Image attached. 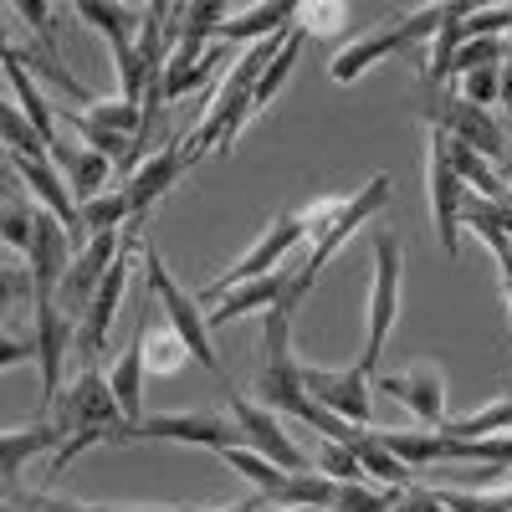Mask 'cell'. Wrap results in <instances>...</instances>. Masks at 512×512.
<instances>
[{
	"label": "cell",
	"instance_id": "39",
	"mask_svg": "<svg viewBox=\"0 0 512 512\" xmlns=\"http://www.w3.org/2000/svg\"><path fill=\"white\" fill-rule=\"evenodd\" d=\"M344 16H349L344 6H323V0H303V6H292V26L303 36L308 31H328V36L344 31Z\"/></svg>",
	"mask_w": 512,
	"mask_h": 512
},
{
	"label": "cell",
	"instance_id": "50",
	"mask_svg": "<svg viewBox=\"0 0 512 512\" xmlns=\"http://www.w3.org/2000/svg\"><path fill=\"white\" fill-rule=\"evenodd\" d=\"M277 512H333V507H277Z\"/></svg>",
	"mask_w": 512,
	"mask_h": 512
},
{
	"label": "cell",
	"instance_id": "24",
	"mask_svg": "<svg viewBox=\"0 0 512 512\" xmlns=\"http://www.w3.org/2000/svg\"><path fill=\"white\" fill-rule=\"evenodd\" d=\"M139 349H144V374H180L190 364V349L180 344V333L169 323H154L149 308L139 318Z\"/></svg>",
	"mask_w": 512,
	"mask_h": 512
},
{
	"label": "cell",
	"instance_id": "14",
	"mask_svg": "<svg viewBox=\"0 0 512 512\" xmlns=\"http://www.w3.org/2000/svg\"><path fill=\"white\" fill-rule=\"evenodd\" d=\"M72 236L57 216H47V210L36 205V226H31V246H26V277H31V297L41 303V297H57L67 267H72Z\"/></svg>",
	"mask_w": 512,
	"mask_h": 512
},
{
	"label": "cell",
	"instance_id": "26",
	"mask_svg": "<svg viewBox=\"0 0 512 512\" xmlns=\"http://www.w3.org/2000/svg\"><path fill=\"white\" fill-rule=\"evenodd\" d=\"M303 31H297V26H287V41H282V47L272 52V62L262 67V77H256V88H251V113H267L272 108V98L282 93V82L292 77V67H297V57H303Z\"/></svg>",
	"mask_w": 512,
	"mask_h": 512
},
{
	"label": "cell",
	"instance_id": "53",
	"mask_svg": "<svg viewBox=\"0 0 512 512\" xmlns=\"http://www.w3.org/2000/svg\"><path fill=\"white\" fill-rule=\"evenodd\" d=\"M0 492H6V487H0Z\"/></svg>",
	"mask_w": 512,
	"mask_h": 512
},
{
	"label": "cell",
	"instance_id": "45",
	"mask_svg": "<svg viewBox=\"0 0 512 512\" xmlns=\"http://www.w3.org/2000/svg\"><path fill=\"white\" fill-rule=\"evenodd\" d=\"M88 512H180V507H113V502H88Z\"/></svg>",
	"mask_w": 512,
	"mask_h": 512
},
{
	"label": "cell",
	"instance_id": "48",
	"mask_svg": "<svg viewBox=\"0 0 512 512\" xmlns=\"http://www.w3.org/2000/svg\"><path fill=\"white\" fill-rule=\"evenodd\" d=\"M180 512H205V507H180ZM216 512H256V507H246V502H241V507H216Z\"/></svg>",
	"mask_w": 512,
	"mask_h": 512
},
{
	"label": "cell",
	"instance_id": "32",
	"mask_svg": "<svg viewBox=\"0 0 512 512\" xmlns=\"http://www.w3.org/2000/svg\"><path fill=\"white\" fill-rule=\"evenodd\" d=\"M31 226H36V205H31V195H6L0 200V241H6L11 251H21L26 256V246H31Z\"/></svg>",
	"mask_w": 512,
	"mask_h": 512
},
{
	"label": "cell",
	"instance_id": "30",
	"mask_svg": "<svg viewBox=\"0 0 512 512\" xmlns=\"http://www.w3.org/2000/svg\"><path fill=\"white\" fill-rule=\"evenodd\" d=\"M216 456H221V461L231 466V472H236V477H241V482H246V487H251L256 497H267V492H272V487H277V482L287 477L282 466L262 461V456H256V451H246V446H226V451H216Z\"/></svg>",
	"mask_w": 512,
	"mask_h": 512
},
{
	"label": "cell",
	"instance_id": "34",
	"mask_svg": "<svg viewBox=\"0 0 512 512\" xmlns=\"http://www.w3.org/2000/svg\"><path fill=\"white\" fill-rule=\"evenodd\" d=\"M333 512H395V492L374 482H338L333 487Z\"/></svg>",
	"mask_w": 512,
	"mask_h": 512
},
{
	"label": "cell",
	"instance_id": "46",
	"mask_svg": "<svg viewBox=\"0 0 512 512\" xmlns=\"http://www.w3.org/2000/svg\"><path fill=\"white\" fill-rule=\"evenodd\" d=\"M502 108H507V113H512V62H507V67H502Z\"/></svg>",
	"mask_w": 512,
	"mask_h": 512
},
{
	"label": "cell",
	"instance_id": "7",
	"mask_svg": "<svg viewBox=\"0 0 512 512\" xmlns=\"http://www.w3.org/2000/svg\"><path fill=\"white\" fill-rule=\"evenodd\" d=\"M441 21H446V6H420V11H410L400 26H384V31L354 36L349 47H338V52H333L328 77L349 88V82H359L369 67H379V62H390V57H400V52L420 47V41H431V36L441 31Z\"/></svg>",
	"mask_w": 512,
	"mask_h": 512
},
{
	"label": "cell",
	"instance_id": "52",
	"mask_svg": "<svg viewBox=\"0 0 512 512\" xmlns=\"http://www.w3.org/2000/svg\"><path fill=\"white\" fill-rule=\"evenodd\" d=\"M507 128H512V113H507Z\"/></svg>",
	"mask_w": 512,
	"mask_h": 512
},
{
	"label": "cell",
	"instance_id": "36",
	"mask_svg": "<svg viewBox=\"0 0 512 512\" xmlns=\"http://www.w3.org/2000/svg\"><path fill=\"white\" fill-rule=\"evenodd\" d=\"M313 461H318V477H328L333 487H338V482H364L359 461H354V451H349L344 441H318Z\"/></svg>",
	"mask_w": 512,
	"mask_h": 512
},
{
	"label": "cell",
	"instance_id": "1",
	"mask_svg": "<svg viewBox=\"0 0 512 512\" xmlns=\"http://www.w3.org/2000/svg\"><path fill=\"white\" fill-rule=\"evenodd\" d=\"M47 420L57 425V436H62V446L52 451V477H62L82 451L118 446V436H123L118 400H113L108 374H103L98 364H82V369L62 384V395L52 400Z\"/></svg>",
	"mask_w": 512,
	"mask_h": 512
},
{
	"label": "cell",
	"instance_id": "5",
	"mask_svg": "<svg viewBox=\"0 0 512 512\" xmlns=\"http://www.w3.org/2000/svg\"><path fill=\"white\" fill-rule=\"evenodd\" d=\"M420 118L431 123V128H441L446 139H456V144H466L472 154H482L497 175L507 180L512 175V139H507V128L487 113V108H472V103H461L456 93H436V88H420Z\"/></svg>",
	"mask_w": 512,
	"mask_h": 512
},
{
	"label": "cell",
	"instance_id": "44",
	"mask_svg": "<svg viewBox=\"0 0 512 512\" xmlns=\"http://www.w3.org/2000/svg\"><path fill=\"white\" fill-rule=\"evenodd\" d=\"M395 512H446V502L425 487H405V492H395Z\"/></svg>",
	"mask_w": 512,
	"mask_h": 512
},
{
	"label": "cell",
	"instance_id": "35",
	"mask_svg": "<svg viewBox=\"0 0 512 512\" xmlns=\"http://www.w3.org/2000/svg\"><path fill=\"white\" fill-rule=\"evenodd\" d=\"M456 98L472 103V108H497L502 103V67H482V72H466L456 77Z\"/></svg>",
	"mask_w": 512,
	"mask_h": 512
},
{
	"label": "cell",
	"instance_id": "8",
	"mask_svg": "<svg viewBox=\"0 0 512 512\" xmlns=\"http://www.w3.org/2000/svg\"><path fill=\"white\" fill-rule=\"evenodd\" d=\"M134 441H175V446H205V451H226L241 446L231 415L216 410H175V415H144L139 425H123L118 446H134Z\"/></svg>",
	"mask_w": 512,
	"mask_h": 512
},
{
	"label": "cell",
	"instance_id": "21",
	"mask_svg": "<svg viewBox=\"0 0 512 512\" xmlns=\"http://www.w3.org/2000/svg\"><path fill=\"white\" fill-rule=\"evenodd\" d=\"M108 390L118 400L123 425H139L144 420V349H139V323L128 328V344H123V354L108 369Z\"/></svg>",
	"mask_w": 512,
	"mask_h": 512
},
{
	"label": "cell",
	"instance_id": "19",
	"mask_svg": "<svg viewBox=\"0 0 512 512\" xmlns=\"http://www.w3.org/2000/svg\"><path fill=\"white\" fill-rule=\"evenodd\" d=\"M287 26H292V6H287V0H256V6H231L210 47H236V41L256 47V41H267V36H282Z\"/></svg>",
	"mask_w": 512,
	"mask_h": 512
},
{
	"label": "cell",
	"instance_id": "37",
	"mask_svg": "<svg viewBox=\"0 0 512 512\" xmlns=\"http://www.w3.org/2000/svg\"><path fill=\"white\" fill-rule=\"evenodd\" d=\"M512 31V6H466L461 11V36L477 41V36H507Z\"/></svg>",
	"mask_w": 512,
	"mask_h": 512
},
{
	"label": "cell",
	"instance_id": "27",
	"mask_svg": "<svg viewBox=\"0 0 512 512\" xmlns=\"http://www.w3.org/2000/svg\"><path fill=\"white\" fill-rule=\"evenodd\" d=\"M72 16H77V21H88V26L108 41V52H113V47H128V41H134V31H139V11L108 6V0H77Z\"/></svg>",
	"mask_w": 512,
	"mask_h": 512
},
{
	"label": "cell",
	"instance_id": "16",
	"mask_svg": "<svg viewBox=\"0 0 512 512\" xmlns=\"http://www.w3.org/2000/svg\"><path fill=\"white\" fill-rule=\"evenodd\" d=\"M379 395L400 400L420 425L441 431V420H446V379H441L436 364H415V369H405V374H384V379H379Z\"/></svg>",
	"mask_w": 512,
	"mask_h": 512
},
{
	"label": "cell",
	"instance_id": "2",
	"mask_svg": "<svg viewBox=\"0 0 512 512\" xmlns=\"http://www.w3.org/2000/svg\"><path fill=\"white\" fill-rule=\"evenodd\" d=\"M338 200L344 195H323V200H313V205H303V210H282V216H272V226L256 236V246L251 251H241L236 262L216 277V282H205V292H200V308L205 303H216L221 292H231V287H241V282H251V277H267V272H277L282 267V256L297 246V241H313V231L338 210Z\"/></svg>",
	"mask_w": 512,
	"mask_h": 512
},
{
	"label": "cell",
	"instance_id": "9",
	"mask_svg": "<svg viewBox=\"0 0 512 512\" xmlns=\"http://www.w3.org/2000/svg\"><path fill=\"white\" fill-rule=\"evenodd\" d=\"M226 400H231V425H236V436H241V446H246V451H256L262 461L282 466V472H308L303 446H297V441L287 436V425H282L267 405L246 400V395L236 390V384H226Z\"/></svg>",
	"mask_w": 512,
	"mask_h": 512
},
{
	"label": "cell",
	"instance_id": "6",
	"mask_svg": "<svg viewBox=\"0 0 512 512\" xmlns=\"http://www.w3.org/2000/svg\"><path fill=\"white\" fill-rule=\"evenodd\" d=\"M390 195H395V180H390V175H369V185H364V190H354V195L338 200V210H333V216L313 231V251H308V262L292 272V287L308 297V292H313V282H318V272L333 262L338 251H344V241H349L354 231H364V226H369V216H379V210L390 205Z\"/></svg>",
	"mask_w": 512,
	"mask_h": 512
},
{
	"label": "cell",
	"instance_id": "42",
	"mask_svg": "<svg viewBox=\"0 0 512 512\" xmlns=\"http://www.w3.org/2000/svg\"><path fill=\"white\" fill-rule=\"evenodd\" d=\"M26 292H31V277H26L21 267H6V262H0V318H6V308L21 303Z\"/></svg>",
	"mask_w": 512,
	"mask_h": 512
},
{
	"label": "cell",
	"instance_id": "15",
	"mask_svg": "<svg viewBox=\"0 0 512 512\" xmlns=\"http://www.w3.org/2000/svg\"><path fill=\"white\" fill-rule=\"evenodd\" d=\"M185 169H190V159H185V149H180V144H159V149L134 169V175L123 180V195H128V221L144 226V216H149V210H154L169 190L180 185Z\"/></svg>",
	"mask_w": 512,
	"mask_h": 512
},
{
	"label": "cell",
	"instance_id": "18",
	"mask_svg": "<svg viewBox=\"0 0 512 512\" xmlns=\"http://www.w3.org/2000/svg\"><path fill=\"white\" fill-rule=\"evenodd\" d=\"M287 287H292V272H282V267L267 272V277H251V282L221 292L216 303H210L205 328L216 333V328H226V323H236V318H246V313H267V308H277L282 297H287Z\"/></svg>",
	"mask_w": 512,
	"mask_h": 512
},
{
	"label": "cell",
	"instance_id": "25",
	"mask_svg": "<svg viewBox=\"0 0 512 512\" xmlns=\"http://www.w3.org/2000/svg\"><path fill=\"white\" fill-rule=\"evenodd\" d=\"M441 436L446 441H497V436H512V400H492L472 415H461V420H441Z\"/></svg>",
	"mask_w": 512,
	"mask_h": 512
},
{
	"label": "cell",
	"instance_id": "33",
	"mask_svg": "<svg viewBox=\"0 0 512 512\" xmlns=\"http://www.w3.org/2000/svg\"><path fill=\"white\" fill-rule=\"evenodd\" d=\"M216 67H231V52H226V47H205V57H200L195 67H185V72H164V103H175V98L205 88Z\"/></svg>",
	"mask_w": 512,
	"mask_h": 512
},
{
	"label": "cell",
	"instance_id": "11",
	"mask_svg": "<svg viewBox=\"0 0 512 512\" xmlns=\"http://www.w3.org/2000/svg\"><path fill=\"white\" fill-rule=\"evenodd\" d=\"M425 190H431V221H436V241L446 256L461 251V205H466V185L451 175L446 159V134L431 128V154H425Z\"/></svg>",
	"mask_w": 512,
	"mask_h": 512
},
{
	"label": "cell",
	"instance_id": "17",
	"mask_svg": "<svg viewBox=\"0 0 512 512\" xmlns=\"http://www.w3.org/2000/svg\"><path fill=\"white\" fill-rule=\"evenodd\" d=\"M0 72H6V88H11V103L26 113V123L36 128V139L47 144V154L62 144L57 139V113H52V103L41 98V88H36V77H31V67L21 62V52L11 47V41H0Z\"/></svg>",
	"mask_w": 512,
	"mask_h": 512
},
{
	"label": "cell",
	"instance_id": "47",
	"mask_svg": "<svg viewBox=\"0 0 512 512\" xmlns=\"http://www.w3.org/2000/svg\"><path fill=\"white\" fill-rule=\"evenodd\" d=\"M11 185H16V180H11V164H6V154H0V195H16Z\"/></svg>",
	"mask_w": 512,
	"mask_h": 512
},
{
	"label": "cell",
	"instance_id": "13",
	"mask_svg": "<svg viewBox=\"0 0 512 512\" xmlns=\"http://www.w3.org/2000/svg\"><path fill=\"white\" fill-rule=\"evenodd\" d=\"M303 390L318 410L338 415L344 425H369V410H374L369 369H359V364H349V369H308L303 364Z\"/></svg>",
	"mask_w": 512,
	"mask_h": 512
},
{
	"label": "cell",
	"instance_id": "43",
	"mask_svg": "<svg viewBox=\"0 0 512 512\" xmlns=\"http://www.w3.org/2000/svg\"><path fill=\"white\" fill-rule=\"evenodd\" d=\"M26 359H36V344H31V338H21V333H11V328H0V369H16V364H26Z\"/></svg>",
	"mask_w": 512,
	"mask_h": 512
},
{
	"label": "cell",
	"instance_id": "31",
	"mask_svg": "<svg viewBox=\"0 0 512 512\" xmlns=\"http://www.w3.org/2000/svg\"><path fill=\"white\" fill-rule=\"evenodd\" d=\"M77 221H82V231L88 236H113L123 221H128V195L118 190V195H93V200H82L77 205Z\"/></svg>",
	"mask_w": 512,
	"mask_h": 512
},
{
	"label": "cell",
	"instance_id": "28",
	"mask_svg": "<svg viewBox=\"0 0 512 512\" xmlns=\"http://www.w3.org/2000/svg\"><path fill=\"white\" fill-rule=\"evenodd\" d=\"M82 118H88L93 128H103V134H113V139H128V144H134V139H139V118H144V108L123 103V98H88Z\"/></svg>",
	"mask_w": 512,
	"mask_h": 512
},
{
	"label": "cell",
	"instance_id": "12",
	"mask_svg": "<svg viewBox=\"0 0 512 512\" xmlns=\"http://www.w3.org/2000/svg\"><path fill=\"white\" fill-rule=\"evenodd\" d=\"M31 344H36V364H41V415L52 410V400L62 395V384H67V349L77 344V323L52 303V297H41L36 303V333H31Z\"/></svg>",
	"mask_w": 512,
	"mask_h": 512
},
{
	"label": "cell",
	"instance_id": "10",
	"mask_svg": "<svg viewBox=\"0 0 512 512\" xmlns=\"http://www.w3.org/2000/svg\"><path fill=\"white\" fill-rule=\"evenodd\" d=\"M139 241H144V231L123 236L118 262L103 272L98 292L88 297V308H82V318H77V349L88 354V359H98V354L108 349V333H113V323H118V308H123V282H128V272H134V251H139Z\"/></svg>",
	"mask_w": 512,
	"mask_h": 512
},
{
	"label": "cell",
	"instance_id": "40",
	"mask_svg": "<svg viewBox=\"0 0 512 512\" xmlns=\"http://www.w3.org/2000/svg\"><path fill=\"white\" fill-rule=\"evenodd\" d=\"M446 512H512V487L502 492H436Z\"/></svg>",
	"mask_w": 512,
	"mask_h": 512
},
{
	"label": "cell",
	"instance_id": "49",
	"mask_svg": "<svg viewBox=\"0 0 512 512\" xmlns=\"http://www.w3.org/2000/svg\"><path fill=\"white\" fill-rule=\"evenodd\" d=\"M502 297H507V313H512V272H502Z\"/></svg>",
	"mask_w": 512,
	"mask_h": 512
},
{
	"label": "cell",
	"instance_id": "51",
	"mask_svg": "<svg viewBox=\"0 0 512 512\" xmlns=\"http://www.w3.org/2000/svg\"><path fill=\"white\" fill-rule=\"evenodd\" d=\"M507 47H512V31H507Z\"/></svg>",
	"mask_w": 512,
	"mask_h": 512
},
{
	"label": "cell",
	"instance_id": "20",
	"mask_svg": "<svg viewBox=\"0 0 512 512\" xmlns=\"http://www.w3.org/2000/svg\"><path fill=\"white\" fill-rule=\"evenodd\" d=\"M344 446L354 451V461H359L364 482H374V487H390V492H405V487L415 482V472H410V466H405V461H400L390 446H379L374 425H354Z\"/></svg>",
	"mask_w": 512,
	"mask_h": 512
},
{
	"label": "cell",
	"instance_id": "4",
	"mask_svg": "<svg viewBox=\"0 0 512 512\" xmlns=\"http://www.w3.org/2000/svg\"><path fill=\"white\" fill-rule=\"evenodd\" d=\"M139 262H144V277H149V297L154 303H164V323L180 333V344L190 349V359H200L210 374H216L221 384H231L226 379V369H221V354H216V338H210V328H205V308H200V297L195 292H185L180 282H175V272H169V262L159 256V246H154V236H144L139 241Z\"/></svg>",
	"mask_w": 512,
	"mask_h": 512
},
{
	"label": "cell",
	"instance_id": "22",
	"mask_svg": "<svg viewBox=\"0 0 512 512\" xmlns=\"http://www.w3.org/2000/svg\"><path fill=\"white\" fill-rule=\"evenodd\" d=\"M57 446H62V436H57V425L47 415H36L31 425H21V431H0V487H11L31 456L57 451Z\"/></svg>",
	"mask_w": 512,
	"mask_h": 512
},
{
	"label": "cell",
	"instance_id": "38",
	"mask_svg": "<svg viewBox=\"0 0 512 512\" xmlns=\"http://www.w3.org/2000/svg\"><path fill=\"white\" fill-rule=\"evenodd\" d=\"M482 67H502V41H492V36L461 41V47H456V57H451V77L482 72Z\"/></svg>",
	"mask_w": 512,
	"mask_h": 512
},
{
	"label": "cell",
	"instance_id": "3",
	"mask_svg": "<svg viewBox=\"0 0 512 512\" xmlns=\"http://www.w3.org/2000/svg\"><path fill=\"white\" fill-rule=\"evenodd\" d=\"M400 303H405V241L395 231H374V251H369V303H364V354L354 359L359 369L374 374L384 344L400 323Z\"/></svg>",
	"mask_w": 512,
	"mask_h": 512
},
{
	"label": "cell",
	"instance_id": "41",
	"mask_svg": "<svg viewBox=\"0 0 512 512\" xmlns=\"http://www.w3.org/2000/svg\"><path fill=\"white\" fill-rule=\"evenodd\" d=\"M0 512H88V502H67L52 492H16L0 502Z\"/></svg>",
	"mask_w": 512,
	"mask_h": 512
},
{
	"label": "cell",
	"instance_id": "29",
	"mask_svg": "<svg viewBox=\"0 0 512 512\" xmlns=\"http://www.w3.org/2000/svg\"><path fill=\"white\" fill-rule=\"evenodd\" d=\"M0 154H26V159H52L47 144L36 139V128L26 123V113L0 93Z\"/></svg>",
	"mask_w": 512,
	"mask_h": 512
},
{
	"label": "cell",
	"instance_id": "23",
	"mask_svg": "<svg viewBox=\"0 0 512 512\" xmlns=\"http://www.w3.org/2000/svg\"><path fill=\"white\" fill-rule=\"evenodd\" d=\"M52 164H57V175L67 180V190H72L77 205L93 200V195H103V185H108V175H113V164H108L103 154H93V149H67V144L52 149Z\"/></svg>",
	"mask_w": 512,
	"mask_h": 512
}]
</instances>
